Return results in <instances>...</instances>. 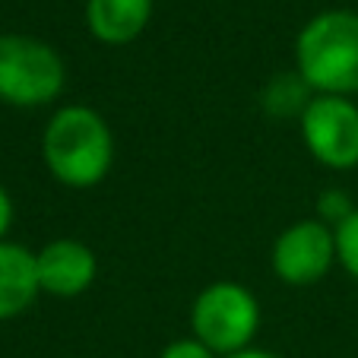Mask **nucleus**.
Returning <instances> with one entry per match:
<instances>
[{"mask_svg": "<svg viewBox=\"0 0 358 358\" xmlns=\"http://www.w3.org/2000/svg\"><path fill=\"white\" fill-rule=\"evenodd\" d=\"M41 162L57 184L89 190L115 165V134L89 105H64L41 130Z\"/></svg>", "mask_w": 358, "mask_h": 358, "instance_id": "f257e3e1", "label": "nucleus"}, {"mask_svg": "<svg viewBox=\"0 0 358 358\" xmlns=\"http://www.w3.org/2000/svg\"><path fill=\"white\" fill-rule=\"evenodd\" d=\"M67 64L35 35L0 32V101L10 108H45L61 99Z\"/></svg>", "mask_w": 358, "mask_h": 358, "instance_id": "7ed1b4c3", "label": "nucleus"}, {"mask_svg": "<svg viewBox=\"0 0 358 358\" xmlns=\"http://www.w3.org/2000/svg\"><path fill=\"white\" fill-rule=\"evenodd\" d=\"M13 216H16L13 200H10L7 187L0 184V241H7V231L13 229Z\"/></svg>", "mask_w": 358, "mask_h": 358, "instance_id": "4468645a", "label": "nucleus"}, {"mask_svg": "<svg viewBox=\"0 0 358 358\" xmlns=\"http://www.w3.org/2000/svg\"><path fill=\"white\" fill-rule=\"evenodd\" d=\"M41 295L35 250L16 241H0V320L26 314Z\"/></svg>", "mask_w": 358, "mask_h": 358, "instance_id": "6e6552de", "label": "nucleus"}, {"mask_svg": "<svg viewBox=\"0 0 358 358\" xmlns=\"http://www.w3.org/2000/svg\"><path fill=\"white\" fill-rule=\"evenodd\" d=\"M308 92H311V89L304 86L298 73H282V76H276V80L266 86L264 108L273 111V115H292V111H295V115L301 117L304 105L311 101L308 99Z\"/></svg>", "mask_w": 358, "mask_h": 358, "instance_id": "9d476101", "label": "nucleus"}, {"mask_svg": "<svg viewBox=\"0 0 358 358\" xmlns=\"http://www.w3.org/2000/svg\"><path fill=\"white\" fill-rule=\"evenodd\" d=\"M38 264V282L45 295L55 298H76L92 289L99 276V257L89 244L76 238H55L41 250H35Z\"/></svg>", "mask_w": 358, "mask_h": 358, "instance_id": "0eeeda50", "label": "nucleus"}, {"mask_svg": "<svg viewBox=\"0 0 358 358\" xmlns=\"http://www.w3.org/2000/svg\"><path fill=\"white\" fill-rule=\"evenodd\" d=\"M295 73L314 95H358V13L324 10L295 38Z\"/></svg>", "mask_w": 358, "mask_h": 358, "instance_id": "f03ea898", "label": "nucleus"}, {"mask_svg": "<svg viewBox=\"0 0 358 358\" xmlns=\"http://www.w3.org/2000/svg\"><path fill=\"white\" fill-rule=\"evenodd\" d=\"M159 358H219V355L213 349H206L196 336H184V339H175V343L165 345Z\"/></svg>", "mask_w": 358, "mask_h": 358, "instance_id": "ddd939ff", "label": "nucleus"}, {"mask_svg": "<svg viewBox=\"0 0 358 358\" xmlns=\"http://www.w3.org/2000/svg\"><path fill=\"white\" fill-rule=\"evenodd\" d=\"M355 210L358 206L352 203V196L345 194L343 187H327L324 194L317 196V219L324 225H330V229H339Z\"/></svg>", "mask_w": 358, "mask_h": 358, "instance_id": "f8f14e48", "label": "nucleus"}, {"mask_svg": "<svg viewBox=\"0 0 358 358\" xmlns=\"http://www.w3.org/2000/svg\"><path fill=\"white\" fill-rule=\"evenodd\" d=\"M333 235H336V264L358 282V210L339 229H333Z\"/></svg>", "mask_w": 358, "mask_h": 358, "instance_id": "9b49d317", "label": "nucleus"}, {"mask_svg": "<svg viewBox=\"0 0 358 358\" xmlns=\"http://www.w3.org/2000/svg\"><path fill=\"white\" fill-rule=\"evenodd\" d=\"M229 358H276L273 352H266V349H244V352H235V355H229Z\"/></svg>", "mask_w": 358, "mask_h": 358, "instance_id": "2eb2a0df", "label": "nucleus"}, {"mask_svg": "<svg viewBox=\"0 0 358 358\" xmlns=\"http://www.w3.org/2000/svg\"><path fill=\"white\" fill-rule=\"evenodd\" d=\"M301 140L330 171L358 165V105L343 95H311L301 111Z\"/></svg>", "mask_w": 358, "mask_h": 358, "instance_id": "39448f33", "label": "nucleus"}, {"mask_svg": "<svg viewBox=\"0 0 358 358\" xmlns=\"http://www.w3.org/2000/svg\"><path fill=\"white\" fill-rule=\"evenodd\" d=\"M260 330L257 295L241 282H210L190 304V333L219 358L250 349Z\"/></svg>", "mask_w": 358, "mask_h": 358, "instance_id": "20e7f679", "label": "nucleus"}, {"mask_svg": "<svg viewBox=\"0 0 358 358\" xmlns=\"http://www.w3.org/2000/svg\"><path fill=\"white\" fill-rule=\"evenodd\" d=\"M152 20V0H86L89 35L101 45H130L146 32Z\"/></svg>", "mask_w": 358, "mask_h": 358, "instance_id": "1a4fd4ad", "label": "nucleus"}, {"mask_svg": "<svg viewBox=\"0 0 358 358\" xmlns=\"http://www.w3.org/2000/svg\"><path fill=\"white\" fill-rule=\"evenodd\" d=\"M270 264L279 282L292 289L317 285L336 264V235L320 219H298L273 241Z\"/></svg>", "mask_w": 358, "mask_h": 358, "instance_id": "423d86ee", "label": "nucleus"}]
</instances>
